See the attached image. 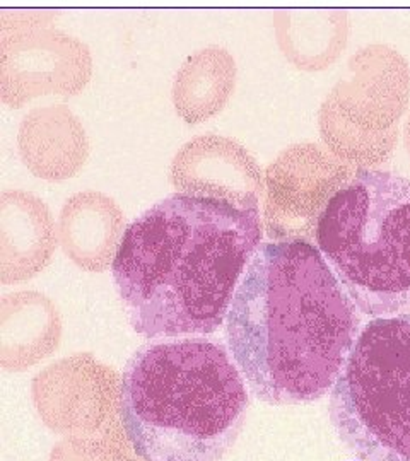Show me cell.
Segmentation results:
<instances>
[{
  "label": "cell",
  "mask_w": 410,
  "mask_h": 461,
  "mask_svg": "<svg viewBox=\"0 0 410 461\" xmlns=\"http://www.w3.org/2000/svg\"><path fill=\"white\" fill-rule=\"evenodd\" d=\"M361 316L322 251L306 240L265 243L226 316V339L251 393L305 405L332 393Z\"/></svg>",
  "instance_id": "6da1fadb"
},
{
  "label": "cell",
  "mask_w": 410,
  "mask_h": 461,
  "mask_svg": "<svg viewBox=\"0 0 410 461\" xmlns=\"http://www.w3.org/2000/svg\"><path fill=\"white\" fill-rule=\"evenodd\" d=\"M259 209L173 194L139 215L114 264L116 293L144 339L211 335L263 240Z\"/></svg>",
  "instance_id": "7a4b0ae2"
},
{
  "label": "cell",
  "mask_w": 410,
  "mask_h": 461,
  "mask_svg": "<svg viewBox=\"0 0 410 461\" xmlns=\"http://www.w3.org/2000/svg\"><path fill=\"white\" fill-rule=\"evenodd\" d=\"M250 395L230 350L207 339L150 342L122 375L120 422L144 461H221Z\"/></svg>",
  "instance_id": "3957f363"
},
{
  "label": "cell",
  "mask_w": 410,
  "mask_h": 461,
  "mask_svg": "<svg viewBox=\"0 0 410 461\" xmlns=\"http://www.w3.org/2000/svg\"><path fill=\"white\" fill-rule=\"evenodd\" d=\"M314 238L361 313H410V178L356 169L328 202Z\"/></svg>",
  "instance_id": "277c9868"
},
{
  "label": "cell",
  "mask_w": 410,
  "mask_h": 461,
  "mask_svg": "<svg viewBox=\"0 0 410 461\" xmlns=\"http://www.w3.org/2000/svg\"><path fill=\"white\" fill-rule=\"evenodd\" d=\"M337 438L360 461H410V313L373 318L330 393Z\"/></svg>",
  "instance_id": "5b68a950"
},
{
  "label": "cell",
  "mask_w": 410,
  "mask_h": 461,
  "mask_svg": "<svg viewBox=\"0 0 410 461\" xmlns=\"http://www.w3.org/2000/svg\"><path fill=\"white\" fill-rule=\"evenodd\" d=\"M407 101V67L395 50L362 49L349 60L320 110V132L341 159L381 163L394 148L398 118Z\"/></svg>",
  "instance_id": "8992f818"
},
{
  "label": "cell",
  "mask_w": 410,
  "mask_h": 461,
  "mask_svg": "<svg viewBox=\"0 0 410 461\" xmlns=\"http://www.w3.org/2000/svg\"><path fill=\"white\" fill-rule=\"evenodd\" d=\"M53 11H0V98L21 108L40 96H76L91 81L93 55L51 26Z\"/></svg>",
  "instance_id": "52a82bcc"
},
{
  "label": "cell",
  "mask_w": 410,
  "mask_h": 461,
  "mask_svg": "<svg viewBox=\"0 0 410 461\" xmlns=\"http://www.w3.org/2000/svg\"><path fill=\"white\" fill-rule=\"evenodd\" d=\"M354 173L341 158H332L314 144H296L282 150L263 173L267 234L276 241H312L328 202Z\"/></svg>",
  "instance_id": "ba28073f"
},
{
  "label": "cell",
  "mask_w": 410,
  "mask_h": 461,
  "mask_svg": "<svg viewBox=\"0 0 410 461\" xmlns=\"http://www.w3.org/2000/svg\"><path fill=\"white\" fill-rule=\"evenodd\" d=\"M41 422L62 436H96L120 424L122 376L81 352L50 364L32 383Z\"/></svg>",
  "instance_id": "9c48e42d"
},
{
  "label": "cell",
  "mask_w": 410,
  "mask_h": 461,
  "mask_svg": "<svg viewBox=\"0 0 410 461\" xmlns=\"http://www.w3.org/2000/svg\"><path fill=\"white\" fill-rule=\"evenodd\" d=\"M169 183L178 194L259 209L263 171L238 140L207 133L187 142L173 158Z\"/></svg>",
  "instance_id": "30bf717a"
},
{
  "label": "cell",
  "mask_w": 410,
  "mask_h": 461,
  "mask_svg": "<svg viewBox=\"0 0 410 461\" xmlns=\"http://www.w3.org/2000/svg\"><path fill=\"white\" fill-rule=\"evenodd\" d=\"M59 245L49 205L24 190L0 195V282L21 284L41 274Z\"/></svg>",
  "instance_id": "8fae6325"
},
{
  "label": "cell",
  "mask_w": 410,
  "mask_h": 461,
  "mask_svg": "<svg viewBox=\"0 0 410 461\" xmlns=\"http://www.w3.org/2000/svg\"><path fill=\"white\" fill-rule=\"evenodd\" d=\"M17 148L36 178L64 182L76 176L89 158V139L81 118L66 104L40 106L21 120Z\"/></svg>",
  "instance_id": "7c38bea8"
},
{
  "label": "cell",
  "mask_w": 410,
  "mask_h": 461,
  "mask_svg": "<svg viewBox=\"0 0 410 461\" xmlns=\"http://www.w3.org/2000/svg\"><path fill=\"white\" fill-rule=\"evenodd\" d=\"M57 230L60 247L74 264L86 272H105L115 264L127 224L114 198L87 190L67 200Z\"/></svg>",
  "instance_id": "4fadbf2b"
},
{
  "label": "cell",
  "mask_w": 410,
  "mask_h": 461,
  "mask_svg": "<svg viewBox=\"0 0 410 461\" xmlns=\"http://www.w3.org/2000/svg\"><path fill=\"white\" fill-rule=\"evenodd\" d=\"M62 342L59 306L38 291H19L0 301V366L21 373L45 361Z\"/></svg>",
  "instance_id": "5bb4252c"
},
{
  "label": "cell",
  "mask_w": 410,
  "mask_h": 461,
  "mask_svg": "<svg viewBox=\"0 0 410 461\" xmlns=\"http://www.w3.org/2000/svg\"><path fill=\"white\" fill-rule=\"evenodd\" d=\"M276 40L293 66L316 72L332 66L349 40V14L325 9H289L274 14Z\"/></svg>",
  "instance_id": "9a60e30c"
},
{
  "label": "cell",
  "mask_w": 410,
  "mask_h": 461,
  "mask_svg": "<svg viewBox=\"0 0 410 461\" xmlns=\"http://www.w3.org/2000/svg\"><path fill=\"white\" fill-rule=\"evenodd\" d=\"M238 67L230 51L207 47L190 55L175 76L171 98L181 120L198 125L223 112L236 87Z\"/></svg>",
  "instance_id": "2e32d148"
},
{
  "label": "cell",
  "mask_w": 410,
  "mask_h": 461,
  "mask_svg": "<svg viewBox=\"0 0 410 461\" xmlns=\"http://www.w3.org/2000/svg\"><path fill=\"white\" fill-rule=\"evenodd\" d=\"M49 461H144L133 449L122 422L96 436H68L53 446Z\"/></svg>",
  "instance_id": "e0dca14e"
},
{
  "label": "cell",
  "mask_w": 410,
  "mask_h": 461,
  "mask_svg": "<svg viewBox=\"0 0 410 461\" xmlns=\"http://www.w3.org/2000/svg\"><path fill=\"white\" fill-rule=\"evenodd\" d=\"M405 146H407V150H409L410 154V118L409 122H407V127H405Z\"/></svg>",
  "instance_id": "ac0fdd59"
}]
</instances>
